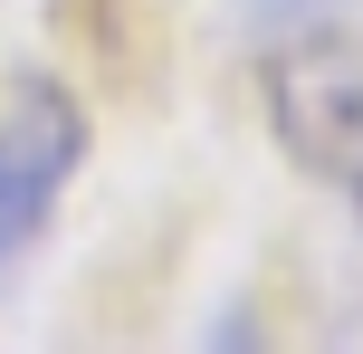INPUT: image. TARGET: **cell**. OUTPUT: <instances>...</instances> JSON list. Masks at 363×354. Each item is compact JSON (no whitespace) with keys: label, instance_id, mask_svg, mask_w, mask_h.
I'll use <instances>...</instances> for the list:
<instances>
[{"label":"cell","instance_id":"277c9868","mask_svg":"<svg viewBox=\"0 0 363 354\" xmlns=\"http://www.w3.org/2000/svg\"><path fill=\"white\" fill-rule=\"evenodd\" d=\"M345 182H354V211H363V163H354V172H345Z\"/></svg>","mask_w":363,"mask_h":354},{"label":"cell","instance_id":"7a4b0ae2","mask_svg":"<svg viewBox=\"0 0 363 354\" xmlns=\"http://www.w3.org/2000/svg\"><path fill=\"white\" fill-rule=\"evenodd\" d=\"M268 125L306 172H345L363 163V29H325L315 19L296 48L268 57Z\"/></svg>","mask_w":363,"mask_h":354},{"label":"cell","instance_id":"3957f363","mask_svg":"<svg viewBox=\"0 0 363 354\" xmlns=\"http://www.w3.org/2000/svg\"><path fill=\"white\" fill-rule=\"evenodd\" d=\"M57 48L115 96H144L163 77V0H48Z\"/></svg>","mask_w":363,"mask_h":354},{"label":"cell","instance_id":"6da1fadb","mask_svg":"<svg viewBox=\"0 0 363 354\" xmlns=\"http://www.w3.org/2000/svg\"><path fill=\"white\" fill-rule=\"evenodd\" d=\"M77 163H86V115H77V96L48 87V77L10 87V106H0V287L48 240Z\"/></svg>","mask_w":363,"mask_h":354}]
</instances>
